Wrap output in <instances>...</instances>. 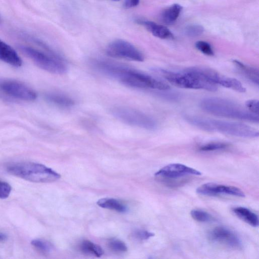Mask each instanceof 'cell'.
Segmentation results:
<instances>
[{
	"instance_id": "obj_1",
	"label": "cell",
	"mask_w": 259,
	"mask_h": 259,
	"mask_svg": "<svg viewBox=\"0 0 259 259\" xmlns=\"http://www.w3.org/2000/svg\"><path fill=\"white\" fill-rule=\"evenodd\" d=\"M98 70L101 73L131 88L161 91L170 89L167 84L152 76L111 61H101L98 65Z\"/></svg>"
},
{
	"instance_id": "obj_2",
	"label": "cell",
	"mask_w": 259,
	"mask_h": 259,
	"mask_svg": "<svg viewBox=\"0 0 259 259\" xmlns=\"http://www.w3.org/2000/svg\"><path fill=\"white\" fill-rule=\"evenodd\" d=\"M185 119L191 124L205 131L218 132L242 138H253L259 135L258 131L241 123L192 115L185 116Z\"/></svg>"
},
{
	"instance_id": "obj_3",
	"label": "cell",
	"mask_w": 259,
	"mask_h": 259,
	"mask_svg": "<svg viewBox=\"0 0 259 259\" xmlns=\"http://www.w3.org/2000/svg\"><path fill=\"white\" fill-rule=\"evenodd\" d=\"M201 109L215 115L258 123V115L253 114L240 105L229 100L215 97L203 99Z\"/></svg>"
},
{
	"instance_id": "obj_4",
	"label": "cell",
	"mask_w": 259,
	"mask_h": 259,
	"mask_svg": "<svg viewBox=\"0 0 259 259\" xmlns=\"http://www.w3.org/2000/svg\"><path fill=\"white\" fill-rule=\"evenodd\" d=\"M153 71L162 76L172 85L179 88L211 92L215 91L218 89V85L194 71L190 67L182 72H173L157 68L153 69Z\"/></svg>"
},
{
	"instance_id": "obj_5",
	"label": "cell",
	"mask_w": 259,
	"mask_h": 259,
	"mask_svg": "<svg viewBox=\"0 0 259 259\" xmlns=\"http://www.w3.org/2000/svg\"><path fill=\"white\" fill-rule=\"evenodd\" d=\"M6 169L13 176L35 183H50L60 178V175L52 169L35 162L13 163L8 165Z\"/></svg>"
},
{
	"instance_id": "obj_6",
	"label": "cell",
	"mask_w": 259,
	"mask_h": 259,
	"mask_svg": "<svg viewBox=\"0 0 259 259\" xmlns=\"http://www.w3.org/2000/svg\"><path fill=\"white\" fill-rule=\"evenodd\" d=\"M21 50L42 69L55 74H63L67 70L63 59L53 52L46 53L28 46H21Z\"/></svg>"
},
{
	"instance_id": "obj_7",
	"label": "cell",
	"mask_w": 259,
	"mask_h": 259,
	"mask_svg": "<svg viewBox=\"0 0 259 259\" xmlns=\"http://www.w3.org/2000/svg\"><path fill=\"white\" fill-rule=\"evenodd\" d=\"M111 113L117 119L131 125L148 130H155L157 127V123L152 117L133 108L115 107L111 109Z\"/></svg>"
},
{
	"instance_id": "obj_8",
	"label": "cell",
	"mask_w": 259,
	"mask_h": 259,
	"mask_svg": "<svg viewBox=\"0 0 259 259\" xmlns=\"http://www.w3.org/2000/svg\"><path fill=\"white\" fill-rule=\"evenodd\" d=\"M106 54L109 56L128 60L142 62L144 60L143 54L135 46L123 39H116L107 46Z\"/></svg>"
},
{
	"instance_id": "obj_9",
	"label": "cell",
	"mask_w": 259,
	"mask_h": 259,
	"mask_svg": "<svg viewBox=\"0 0 259 259\" xmlns=\"http://www.w3.org/2000/svg\"><path fill=\"white\" fill-rule=\"evenodd\" d=\"M190 68L192 70L217 85H220L240 93H244L246 91L245 88L241 82L236 78L225 76L208 68L203 67Z\"/></svg>"
},
{
	"instance_id": "obj_10",
	"label": "cell",
	"mask_w": 259,
	"mask_h": 259,
	"mask_svg": "<svg viewBox=\"0 0 259 259\" xmlns=\"http://www.w3.org/2000/svg\"><path fill=\"white\" fill-rule=\"evenodd\" d=\"M0 90L8 96L22 101H32L37 97L34 91L17 80H5L1 81Z\"/></svg>"
},
{
	"instance_id": "obj_11",
	"label": "cell",
	"mask_w": 259,
	"mask_h": 259,
	"mask_svg": "<svg viewBox=\"0 0 259 259\" xmlns=\"http://www.w3.org/2000/svg\"><path fill=\"white\" fill-rule=\"evenodd\" d=\"M208 238L211 242L229 248L239 249L242 247V242L238 235L226 227L214 228L209 231Z\"/></svg>"
},
{
	"instance_id": "obj_12",
	"label": "cell",
	"mask_w": 259,
	"mask_h": 259,
	"mask_svg": "<svg viewBox=\"0 0 259 259\" xmlns=\"http://www.w3.org/2000/svg\"><path fill=\"white\" fill-rule=\"evenodd\" d=\"M196 191L199 194L209 196L226 194L240 197H245V193L237 187L213 183L202 184L196 189Z\"/></svg>"
},
{
	"instance_id": "obj_13",
	"label": "cell",
	"mask_w": 259,
	"mask_h": 259,
	"mask_svg": "<svg viewBox=\"0 0 259 259\" xmlns=\"http://www.w3.org/2000/svg\"><path fill=\"white\" fill-rule=\"evenodd\" d=\"M201 175V172L197 169L181 163L169 164L155 174L156 177L167 179H177L186 176Z\"/></svg>"
},
{
	"instance_id": "obj_14",
	"label": "cell",
	"mask_w": 259,
	"mask_h": 259,
	"mask_svg": "<svg viewBox=\"0 0 259 259\" xmlns=\"http://www.w3.org/2000/svg\"><path fill=\"white\" fill-rule=\"evenodd\" d=\"M0 60L14 67L22 65V60L10 46L0 40Z\"/></svg>"
},
{
	"instance_id": "obj_15",
	"label": "cell",
	"mask_w": 259,
	"mask_h": 259,
	"mask_svg": "<svg viewBox=\"0 0 259 259\" xmlns=\"http://www.w3.org/2000/svg\"><path fill=\"white\" fill-rule=\"evenodd\" d=\"M137 23L144 26L149 32L155 36L161 38L167 39L172 37L171 32L164 26L158 24L154 22L138 19Z\"/></svg>"
},
{
	"instance_id": "obj_16",
	"label": "cell",
	"mask_w": 259,
	"mask_h": 259,
	"mask_svg": "<svg viewBox=\"0 0 259 259\" xmlns=\"http://www.w3.org/2000/svg\"><path fill=\"white\" fill-rule=\"evenodd\" d=\"M233 212L244 222L253 227H257L259 225L258 217L257 214L244 207H236L232 209Z\"/></svg>"
},
{
	"instance_id": "obj_17",
	"label": "cell",
	"mask_w": 259,
	"mask_h": 259,
	"mask_svg": "<svg viewBox=\"0 0 259 259\" xmlns=\"http://www.w3.org/2000/svg\"><path fill=\"white\" fill-rule=\"evenodd\" d=\"M233 63L246 78L257 85H258L259 74L257 68L246 65L237 60H234Z\"/></svg>"
},
{
	"instance_id": "obj_18",
	"label": "cell",
	"mask_w": 259,
	"mask_h": 259,
	"mask_svg": "<svg viewBox=\"0 0 259 259\" xmlns=\"http://www.w3.org/2000/svg\"><path fill=\"white\" fill-rule=\"evenodd\" d=\"M46 98L49 102L61 107H70L74 104L71 98L63 94L50 93L46 96Z\"/></svg>"
},
{
	"instance_id": "obj_19",
	"label": "cell",
	"mask_w": 259,
	"mask_h": 259,
	"mask_svg": "<svg viewBox=\"0 0 259 259\" xmlns=\"http://www.w3.org/2000/svg\"><path fill=\"white\" fill-rule=\"evenodd\" d=\"M97 204L104 208L113 210L119 212H124L126 211V207L118 200L109 198H104L99 200Z\"/></svg>"
},
{
	"instance_id": "obj_20",
	"label": "cell",
	"mask_w": 259,
	"mask_h": 259,
	"mask_svg": "<svg viewBox=\"0 0 259 259\" xmlns=\"http://www.w3.org/2000/svg\"><path fill=\"white\" fill-rule=\"evenodd\" d=\"M181 10L180 5L174 4L162 13L161 18L162 22L166 24L173 23L178 18Z\"/></svg>"
},
{
	"instance_id": "obj_21",
	"label": "cell",
	"mask_w": 259,
	"mask_h": 259,
	"mask_svg": "<svg viewBox=\"0 0 259 259\" xmlns=\"http://www.w3.org/2000/svg\"><path fill=\"white\" fill-rule=\"evenodd\" d=\"M80 250L83 253L100 257L104 253L101 247L90 241L84 240L79 245Z\"/></svg>"
},
{
	"instance_id": "obj_22",
	"label": "cell",
	"mask_w": 259,
	"mask_h": 259,
	"mask_svg": "<svg viewBox=\"0 0 259 259\" xmlns=\"http://www.w3.org/2000/svg\"><path fill=\"white\" fill-rule=\"evenodd\" d=\"M31 244L37 251L43 254L49 253L53 249L52 244L44 239H34L31 241Z\"/></svg>"
},
{
	"instance_id": "obj_23",
	"label": "cell",
	"mask_w": 259,
	"mask_h": 259,
	"mask_svg": "<svg viewBox=\"0 0 259 259\" xmlns=\"http://www.w3.org/2000/svg\"><path fill=\"white\" fill-rule=\"evenodd\" d=\"M190 214L194 220L199 222L207 223L214 220L213 217L210 214L202 210L193 209L191 211Z\"/></svg>"
},
{
	"instance_id": "obj_24",
	"label": "cell",
	"mask_w": 259,
	"mask_h": 259,
	"mask_svg": "<svg viewBox=\"0 0 259 259\" xmlns=\"http://www.w3.org/2000/svg\"><path fill=\"white\" fill-rule=\"evenodd\" d=\"M228 144L223 142H211L201 146L199 150L203 152L214 151L226 149Z\"/></svg>"
},
{
	"instance_id": "obj_25",
	"label": "cell",
	"mask_w": 259,
	"mask_h": 259,
	"mask_svg": "<svg viewBox=\"0 0 259 259\" xmlns=\"http://www.w3.org/2000/svg\"><path fill=\"white\" fill-rule=\"evenodd\" d=\"M108 245L111 250L116 252H123L127 250L125 244L119 239H112L110 240L108 243Z\"/></svg>"
},
{
	"instance_id": "obj_26",
	"label": "cell",
	"mask_w": 259,
	"mask_h": 259,
	"mask_svg": "<svg viewBox=\"0 0 259 259\" xmlns=\"http://www.w3.org/2000/svg\"><path fill=\"white\" fill-rule=\"evenodd\" d=\"M196 48L203 54L207 56H213L214 53L211 46L207 42L198 41L195 44Z\"/></svg>"
},
{
	"instance_id": "obj_27",
	"label": "cell",
	"mask_w": 259,
	"mask_h": 259,
	"mask_svg": "<svg viewBox=\"0 0 259 259\" xmlns=\"http://www.w3.org/2000/svg\"><path fill=\"white\" fill-rule=\"evenodd\" d=\"M132 236L136 239L145 240L154 236V234L145 230H137L133 233Z\"/></svg>"
},
{
	"instance_id": "obj_28",
	"label": "cell",
	"mask_w": 259,
	"mask_h": 259,
	"mask_svg": "<svg viewBox=\"0 0 259 259\" xmlns=\"http://www.w3.org/2000/svg\"><path fill=\"white\" fill-rule=\"evenodd\" d=\"M12 188L8 183L0 180V198L6 199L9 197Z\"/></svg>"
},
{
	"instance_id": "obj_29",
	"label": "cell",
	"mask_w": 259,
	"mask_h": 259,
	"mask_svg": "<svg viewBox=\"0 0 259 259\" xmlns=\"http://www.w3.org/2000/svg\"><path fill=\"white\" fill-rule=\"evenodd\" d=\"M247 109L250 112L258 115L259 102L257 100H249L245 103Z\"/></svg>"
},
{
	"instance_id": "obj_30",
	"label": "cell",
	"mask_w": 259,
	"mask_h": 259,
	"mask_svg": "<svg viewBox=\"0 0 259 259\" xmlns=\"http://www.w3.org/2000/svg\"><path fill=\"white\" fill-rule=\"evenodd\" d=\"M203 28L201 26L194 25L189 26L186 28V33L192 36L199 35L203 32Z\"/></svg>"
},
{
	"instance_id": "obj_31",
	"label": "cell",
	"mask_w": 259,
	"mask_h": 259,
	"mask_svg": "<svg viewBox=\"0 0 259 259\" xmlns=\"http://www.w3.org/2000/svg\"><path fill=\"white\" fill-rule=\"evenodd\" d=\"M140 0H125L124 5L126 8H131L136 7L139 3Z\"/></svg>"
},
{
	"instance_id": "obj_32",
	"label": "cell",
	"mask_w": 259,
	"mask_h": 259,
	"mask_svg": "<svg viewBox=\"0 0 259 259\" xmlns=\"http://www.w3.org/2000/svg\"><path fill=\"white\" fill-rule=\"evenodd\" d=\"M7 238V236L3 233H0V242L4 241Z\"/></svg>"
},
{
	"instance_id": "obj_33",
	"label": "cell",
	"mask_w": 259,
	"mask_h": 259,
	"mask_svg": "<svg viewBox=\"0 0 259 259\" xmlns=\"http://www.w3.org/2000/svg\"><path fill=\"white\" fill-rule=\"evenodd\" d=\"M111 1H114V2H118L120 0H111Z\"/></svg>"
}]
</instances>
